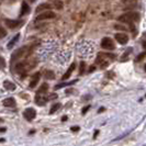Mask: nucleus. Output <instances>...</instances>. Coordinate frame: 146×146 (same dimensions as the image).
<instances>
[{"instance_id": "nucleus-1", "label": "nucleus", "mask_w": 146, "mask_h": 146, "mask_svg": "<svg viewBox=\"0 0 146 146\" xmlns=\"http://www.w3.org/2000/svg\"><path fill=\"white\" fill-rule=\"evenodd\" d=\"M117 20L123 23H130V22H136L139 20V13L137 12H133V11H130L127 13H124V15H120L117 18Z\"/></svg>"}, {"instance_id": "nucleus-2", "label": "nucleus", "mask_w": 146, "mask_h": 146, "mask_svg": "<svg viewBox=\"0 0 146 146\" xmlns=\"http://www.w3.org/2000/svg\"><path fill=\"white\" fill-rule=\"evenodd\" d=\"M27 51H28V46H22L19 50H17L15 52H13L12 55H11V64H13L15 62L22 58V57L24 56V54L27 53Z\"/></svg>"}, {"instance_id": "nucleus-3", "label": "nucleus", "mask_w": 146, "mask_h": 146, "mask_svg": "<svg viewBox=\"0 0 146 146\" xmlns=\"http://www.w3.org/2000/svg\"><path fill=\"white\" fill-rule=\"evenodd\" d=\"M101 47L104 50H108V51H112L115 48L113 41L110 37H103L102 41H101Z\"/></svg>"}, {"instance_id": "nucleus-4", "label": "nucleus", "mask_w": 146, "mask_h": 146, "mask_svg": "<svg viewBox=\"0 0 146 146\" xmlns=\"http://www.w3.org/2000/svg\"><path fill=\"white\" fill-rule=\"evenodd\" d=\"M56 17V15L53 12V11H45L43 12L42 11V13L40 15H37L36 20L37 21H42V20H48V19H54Z\"/></svg>"}, {"instance_id": "nucleus-5", "label": "nucleus", "mask_w": 146, "mask_h": 146, "mask_svg": "<svg viewBox=\"0 0 146 146\" xmlns=\"http://www.w3.org/2000/svg\"><path fill=\"white\" fill-rule=\"evenodd\" d=\"M23 115H24V117H25L28 121H31V120H33L34 117H36V111L33 109V108H28V109L24 110Z\"/></svg>"}, {"instance_id": "nucleus-6", "label": "nucleus", "mask_w": 146, "mask_h": 146, "mask_svg": "<svg viewBox=\"0 0 146 146\" xmlns=\"http://www.w3.org/2000/svg\"><path fill=\"white\" fill-rule=\"evenodd\" d=\"M5 23H6V25H7L8 28L15 29V28H19L22 23H23V21H21V20H10V19H6Z\"/></svg>"}, {"instance_id": "nucleus-7", "label": "nucleus", "mask_w": 146, "mask_h": 146, "mask_svg": "<svg viewBox=\"0 0 146 146\" xmlns=\"http://www.w3.org/2000/svg\"><path fill=\"white\" fill-rule=\"evenodd\" d=\"M15 73L21 74V73H24V72H27V70H29L30 66L28 65V63H25V62H22V63H18V64L15 65Z\"/></svg>"}, {"instance_id": "nucleus-8", "label": "nucleus", "mask_w": 146, "mask_h": 146, "mask_svg": "<svg viewBox=\"0 0 146 146\" xmlns=\"http://www.w3.org/2000/svg\"><path fill=\"white\" fill-rule=\"evenodd\" d=\"M48 101V98L47 96H45L44 94H37L36 97H35V102H36L37 106H44L45 103Z\"/></svg>"}, {"instance_id": "nucleus-9", "label": "nucleus", "mask_w": 146, "mask_h": 146, "mask_svg": "<svg viewBox=\"0 0 146 146\" xmlns=\"http://www.w3.org/2000/svg\"><path fill=\"white\" fill-rule=\"evenodd\" d=\"M115 40H117V42H119L120 44H122V45H124L129 42V36L124 34V33H117L115 34Z\"/></svg>"}, {"instance_id": "nucleus-10", "label": "nucleus", "mask_w": 146, "mask_h": 146, "mask_svg": "<svg viewBox=\"0 0 146 146\" xmlns=\"http://www.w3.org/2000/svg\"><path fill=\"white\" fill-rule=\"evenodd\" d=\"M30 12V7H29V5L27 3V2H22V6H21V11H20V15L21 17H23V15H28Z\"/></svg>"}, {"instance_id": "nucleus-11", "label": "nucleus", "mask_w": 146, "mask_h": 146, "mask_svg": "<svg viewBox=\"0 0 146 146\" xmlns=\"http://www.w3.org/2000/svg\"><path fill=\"white\" fill-rule=\"evenodd\" d=\"M75 67H76V64H75V63H73V64L70 65V67H69V69H68V70H67L64 75H63V77H62V79H63V80H66V79H68V78H69V76H70V75H72V73L74 72Z\"/></svg>"}, {"instance_id": "nucleus-12", "label": "nucleus", "mask_w": 146, "mask_h": 146, "mask_svg": "<svg viewBox=\"0 0 146 146\" xmlns=\"http://www.w3.org/2000/svg\"><path fill=\"white\" fill-rule=\"evenodd\" d=\"M40 76H41V74L40 73H36L34 76H33L32 80H31V82H30V87L34 88L35 86H36L37 84H38V81H40Z\"/></svg>"}, {"instance_id": "nucleus-13", "label": "nucleus", "mask_w": 146, "mask_h": 146, "mask_svg": "<svg viewBox=\"0 0 146 146\" xmlns=\"http://www.w3.org/2000/svg\"><path fill=\"white\" fill-rule=\"evenodd\" d=\"M3 106L5 107H9V108H12V107H15V100L13 98H7V99H5L3 100Z\"/></svg>"}, {"instance_id": "nucleus-14", "label": "nucleus", "mask_w": 146, "mask_h": 146, "mask_svg": "<svg viewBox=\"0 0 146 146\" xmlns=\"http://www.w3.org/2000/svg\"><path fill=\"white\" fill-rule=\"evenodd\" d=\"M77 80H72V81H68V82H63V84H58L55 86V90H58V89H62V88L66 87V86H72L74 84H76Z\"/></svg>"}, {"instance_id": "nucleus-15", "label": "nucleus", "mask_w": 146, "mask_h": 146, "mask_svg": "<svg viewBox=\"0 0 146 146\" xmlns=\"http://www.w3.org/2000/svg\"><path fill=\"white\" fill-rule=\"evenodd\" d=\"M3 87L6 88L7 90L12 91V90H15V85L13 84V82H11V81L5 80V81H3Z\"/></svg>"}, {"instance_id": "nucleus-16", "label": "nucleus", "mask_w": 146, "mask_h": 146, "mask_svg": "<svg viewBox=\"0 0 146 146\" xmlns=\"http://www.w3.org/2000/svg\"><path fill=\"white\" fill-rule=\"evenodd\" d=\"M51 8H52L51 3H42V5H40V6L36 8V12L37 13H40V12H42V11H44V10H46V9H51Z\"/></svg>"}, {"instance_id": "nucleus-17", "label": "nucleus", "mask_w": 146, "mask_h": 146, "mask_svg": "<svg viewBox=\"0 0 146 146\" xmlns=\"http://www.w3.org/2000/svg\"><path fill=\"white\" fill-rule=\"evenodd\" d=\"M122 1L124 5L127 6L126 8H134L136 6V2H137V0H122Z\"/></svg>"}, {"instance_id": "nucleus-18", "label": "nucleus", "mask_w": 146, "mask_h": 146, "mask_svg": "<svg viewBox=\"0 0 146 146\" xmlns=\"http://www.w3.org/2000/svg\"><path fill=\"white\" fill-rule=\"evenodd\" d=\"M19 37H20V34H17V35H15V36L13 37V38H12V40H11V41H10V42H9V43L7 44V47H8V48H12V47H13V45H15V44L17 43V42H18Z\"/></svg>"}, {"instance_id": "nucleus-19", "label": "nucleus", "mask_w": 146, "mask_h": 146, "mask_svg": "<svg viewBox=\"0 0 146 146\" xmlns=\"http://www.w3.org/2000/svg\"><path fill=\"white\" fill-rule=\"evenodd\" d=\"M44 77L46 78V79H54L55 78V74H54V72L53 70H46L45 72V74H44Z\"/></svg>"}, {"instance_id": "nucleus-20", "label": "nucleus", "mask_w": 146, "mask_h": 146, "mask_svg": "<svg viewBox=\"0 0 146 146\" xmlns=\"http://www.w3.org/2000/svg\"><path fill=\"white\" fill-rule=\"evenodd\" d=\"M53 6L56 8V9H58V10H62L63 7H64V3H63L62 0H55V1L53 2Z\"/></svg>"}, {"instance_id": "nucleus-21", "label": "nucleus", "mask_w": 146, "mask_h": 146, "mask_svg": "<svg viewBox=\"0 0 146 146\" xmlns=\"http://www.w3.org/2000/svg\"><path fill=\"white\" fill-rule=\"evenodd\" d=\"M47 89H48V85H47L46 82H44V84H42V86L40 87L37 94H45V92L47 91Z\"/></svg>"}, {"instance_id": "nucleus-22", "label": "nucleus", "mask_w": 146, "mask_h": 146, "mask_svg": "<svg viewBox=\"0 0 146 146\" xmlns=\"http://www.w3.org/2000/svg\"><path fill=\"white\" fill-rule=\"evenodd\" d=\"M60 107H62V106H60V103H55V104H53L51 110H50V113H55V112H56Z\"/></svg>"}, {"instance_id": "nucleus-23", "label": "nucleus", "mask_w": 146, "mask_h": 146, "mask_svg": "<svg viewBox=\"0 0 146 146\" xmlns=\"http://www.w3.org/2000/svg\"><path fill=\"white\" fill-rule=\"evenodd\" d=\"M86 67V64H85V62H80V65H79V74L82 75V74L85 73V68Z\"/></svg>"}, {"instance_id": "nucleus-24", "label": "nucleus", "mask_w": 146, "mask_h": 146, "mask_svg": "<svg viewBox=\"0 0 146 146\" xmlns=\"http://www.w3.org/2000/svg\"><path fill=\"white\" fill-rule=\"evenodd\" d=\"M5 68H6V60H5V58L2 56H0V69L2 70Z\"/></svg>"}, {"instance_id": "nucleus-25", "label": "nucleus", "mask_w": 146, "mask_h": 146, "mask_svg": "<svg viewBox=\"0 0 146 146\" xmlns=\"http://www.w3.org/2000/svg\"><path fill=\"white\" fill-rule=\"evenodd\" d=\"M7 35V32H6V30L3 29L1 25H0V38H3V37Z\"/></svg>"}, {"instance_id": "nucleus-26", "label": "nucleus", "mask_w": 146, "mask_h": 146, "mask_svg": "<svg viewBox=\"0 0 146 146\" xmlns=\"http://www.w3.org/2000/svg\"><path fill=\"white\" fill-rule=\"evenodd\" d=\"M145 55H146V53L145 52H143V53H141L139 56L136 57V62H142L143 59H144V57H145Z\"/></svg>"}, {"instance_id": "nucleus-27", "label": "nucleus", "mask_w": 146, "mask_h": 146, "mask_svg": "<svg viewBox=\"0 0 146 146\" xmlns=\"http://www.w3.org/2000/svg\"><path fill=\"white\" fill-rule=\"evenodd\" d=\"M114 28L117 30H121V31H126V28H125L124 25H120V24H115L114 25Z\"/></svg>"}, {"instance_id": "nucleus-28", "label": "nucleus", "mask_w": 146, "mask_h": 146, "mask_svg": "<svg viewBox=\"0 0 146 146\" xmlns=\"http://www.w3.org/2000/svg\"><path fill=\"white\" fill-rule=\"evenodd\" d=\"M89 108H90V106H87V107H85V108L82 109V114H86V112H87L88 110H89Z\"/></svg>"}, {"instance_id": "nucleus-29", "label": "nucleus", "mask_w": 146, "mask_h": 146, "mask_svg": "<svg viewBox=\"0 0 146 146\" xmlns=\"http://www.w3.org/2000/svg\"><path fill=\"white\" fill-rule=\"evenodd\" d=\"M70 130H72L73 132H78L79 131V126H73Z\"/></svg>"}, {"instance_id": "nucleus-30", "label": "nucleus", "mask_w": 146, "mask_h": 146, "mask_svg": "<svg viewBox=\"0 0 146 146\" xmlns=\"http://www.w3.org/2000/svg\"><path fill=\"white\" fill-rule=\"evenodd\" d=\"M47 98H48V100H51V99H55V98H57V96L55 95V94H52V96H48Z\"/></svg>"}, {"instance_id": "nucleus-31", "label": "nucleus", "mask_w": 146, "mask_h": 146, "mask_svg": "<svg viewBox=\"0 0 146 146\" xmlns=\"http://www.w3.org/2000/svg\"><path fill=\"white\" fill-rule=\"evenodd\" d=\"M95 69H96V67H95V66H91V67L89 68V73H92V72H94Z\"/></svg>"}, {"instance_id": "nucleus-32", "label": "nucleus", "mask_w": 146, "mask_h": 146, "mask_svg": "<svg viewBox=\"0 0 146 146\" xmlns=\"http://www.w3.org/2000/svg\"><path fill=\"white\" fill-rule=\"evenodd\" d=\"M6 131H7L6 127H1V129H0V132H1V133H3V132H6Z\"/></svg>"}, {"instance_id": "nucleus-33", "label": "nucleus", "mask_w": 146, "mask_h": 146, "mask_svg": "<svg viewBox=\"0 0 146 146\" xmlns=\"http://www.w3.org/2000/svg\"><path fill=\"white\" fill-rule=\"evenodd\" d=\"M66 120H67V115H64V117H62V121H63V122H65Z\"/></svg>"}, {"instance_id": "nucleus-34", "label": "nucleus", "mask_w": 146, "mask_h": 146, "mask_svg": "<svg viewBox=\"0 0 146 146\" xmlns=\"http://www.w3.org/2000/svg\"><path fill=\"white\" fill-rule=\"evenodd\" d=\"M102 111H104V108H100V109H99V111H98V113H101Z\"/></svg>"}, {"instance_id": "nucleus-35", "label": "nucleus", "mask_w": 146, "mask_h": 146, "mask_svg": "<svg viewBox=\"0 0 146 146\" xmlns=\"http://www.w3.org/2000/svg\"><path fill=\"white\" fill-rule=\"evenodd\" d=\"M0 142H5V139H0Z\"/></svg>"}, {"instance_id": "nucleus-36", "label": "nucleus", "mask_w": 146, "mask_h": 146, "mask_svg": "<svg viewBox=\"0 0 146 146\" xmlns=\"http://www.w3.org/2000/svg\"><path fill=\"white\" fill-rule=\"evenodd\" d=\"M1 121H2V120H1V119H0V122H1Z\"/></svg>"}]
</instances>
